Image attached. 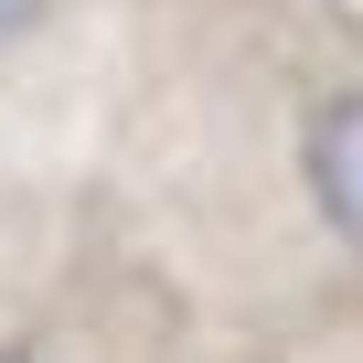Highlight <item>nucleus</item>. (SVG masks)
Returning <instances> with one entry per match:
<instances>
[{
    "mask_svg": "<svg viewBox=\"0 0 363 363\" xmlns=\"http://www.w3.org/2000/svg\"><path fill=\"white\" fill-rule=\"evenodd\" d=\"M107 54L118 0H0V193L86 160Z\"/></svg>",
    "mask_w": 363,
    "mask_h": 363,
    "instance_id": "nucleus-1",
    "label": "nucleus"
}]
</instances>
